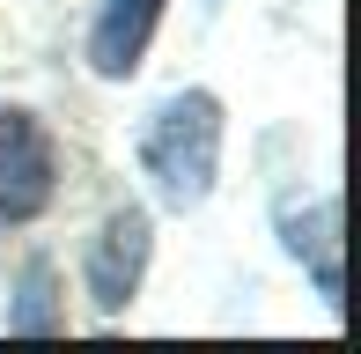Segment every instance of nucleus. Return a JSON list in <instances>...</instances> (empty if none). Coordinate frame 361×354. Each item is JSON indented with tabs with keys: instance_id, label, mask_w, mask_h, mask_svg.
Here are the masks:
<instances>
[{
	"instance_id": "1",
	"label": "nucleus",
	"mask_w": 361,
	"mask_h": 354,
	"mask_svg": "<svg viewBox=\"0 0 361 354\" xmlns=\"http://www.w3.org/2000/svg\"><path fill=\"white\" fill-rule=\"evenodd\" d=\"M140 170H147V185H155V200L170 214L207 207V192L221 177V96L214 89L162 96L140 126Z\"/></svg>"
},
{
	"instance_id": "2",
	"label": "nucleus",
	"mask_w": 361,
	"mask_h": 354,
	"mask_svg": "<svg viewBox=\"0 0 361 354\" xmlns=\"http://www.w3.org/2000/svg\"><path fill=\"white\" fill-rule=\"evenodd\" d=\"M59 192V148L30 111L0 104V229H23Z\"/></svg>"
},
{
	"instance_id": "3",
	"label": "nucleus",
	"mask_w": 361,
	"mask_h": 354,
	"mask_svg": "<svg viewBox=\"0 0 361 354\" xmlns=\"http://www.w3.org/2000/svg\"><path fill=\"white\" fill-rule=\"evenodd\" d=\"M147 259H155V221H147V207H118V214H104V229H96L89 251H81V281H89L96 317H118L126 303L140 295Z\"/></svg>"
},
{
	"instance_id": "4",
	"label": "nucleus",
	"mask_w": 361,
	"mask_h": 354,
	"mask_svg": "<svg viewBox=\"0 0 361 354\" xmlns=\"http://www.w3.org/2000/svg\"><path fill=\"white\" fill-rule=\"evenodd\" d=\"M162 8H170V0H96V23H89V67L104 74V82L140 74L147 44H155V30H162Z\"/></svg>"
},
{
	"instance_id": "5",
	"label": "nucleus",
	"mask_w": 361,
	"mask_h": 354,
	"mask_svg": "<svg viewBox=\"0 0 361 354\" xmlns=\"http://www.w3.org/2000/svg\"><path fill=\"white\" fill-rule=\"evenodd\" d=\"M59 325H67V310H59V273H52V259H30L23 281H15V303H8V332L52 340Z\"/></svg>"
}]
</instances>
